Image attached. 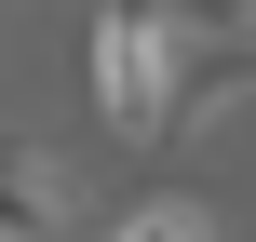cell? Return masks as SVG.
<instances>
[{
  "instance_id": "obj_1",
  "label": "cell",
  "mask_w": 256,
  "mask_h": 242,
  "mask_svg": "<svg viewBox=\"0 0 256 242\" xmlns=\"http://www.w3.org/2000/svg\"><path fill=\"white\" fill-rule=\"evenodd\" d=\"M81 67H94V108H108V135H162V108H176V0H94V40H81Z\"/></svg>"
},
{
  "instance_id": "obj_2",
  "label": "cell",
  "mask_w": 256,
  "mask_h": 242,
  "mask_svg": "<svg viewBox=\"0 0 256 242\" xmlns=\"http://www.w3.org/2000/svg\"><path fill=\"white\" fill-rule=\"evenodd\" d=\"M0 242H94L81 202H68V162L27 148V135H0Z\"/></svg>"
},
{
  "instance_id": "obj_3",
  "label": "cell",
  "mask_w": 256,
  "mask_h": 242,
  "mask_svg": "<svg viewBox=\"0 0 256 242\" xmlns=\"http://www.w3.org/2000/svg\"><path fill=\"white\" fill-rule=\"evenodd\" d=\"M243 94H256V27H243V40H216L202 67H176V108H162V135H202V121H230Z\"/></svg>"
},
{
  "instance_id": "obj_4",
  "label": "cell",
  "mask_w": 256,
  "mask_h": 242,
  "mask_svg": "<svg viewBox=\"0 0 256 242\" xmlns=\"http://www.w3.org/2000/svg\"><path fill=\"white\" fill-rule=\"evenodd\" d=\"M94 242H216V216H202L189 189H148V202H122Z\"/></svg>"
},
{
  "instance_id": "obj_5",
  "label": "cell",
  "mask_w": 256,
  "mask_h": 242,
  "mask_svg": "<svg viewBox=\"0 0 256 242\" xmlns=\"http://www.w3.org/2000/svg\"><path fill=\"white\" fill-rule=\"evenodd\" d=\"M189 13H202V27H256V0H189Z\"/></svg>"
},
{
  "instance_id": "obj_6",
  "label": "cell",
  "mask_w": 256,
  "mask_h": 242,
  "mask_svg": "<svg viewBox=\"0 0 256 242\" xmlns=\"http://www.w3.org/2000/svg\"><path fill=\"white\" fill-rule=\"evenodd\" d=\"M176 13H189V0H176Z\"/></svg>"
}]
</instances>
